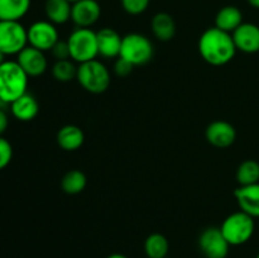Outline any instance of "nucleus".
<instances>
[{"label": "nucleus", "mask_w": 259, "mask_h": 258, "mask_svg": "<svg viewBox=\"0 0 259 258\" xmlns=\"http://www.w3.org/2000/svg\"><path fill=\"white\" fill-rule=\"evenodd\" d=\"M13 158V147L9 141L0 136V169H4Z\"/></svg>", "instance_id": "27"}, {"label": "nucleus", "mask_w": 259, "mask_h": 258, "mask_svg": "<svg viewBox=\"0 0 259 258\" xmlns=\"http://www.w3.org/2000/svg\"><path fill=\"white\" fill-rule=\"evenodd\" d=\"M152 32L162 42L171 40L176 33V23L168 13H157L151 22Z\"/></svg>", "instance_id": "18"}, {"label": "nucleus", "mask_w": 259, "mask_h": 258, "mask_svg": "<svg viewBox=\"0 0 259 258\" xmlns=\"http://www.w3.org/2000/svg\"><path fill=\"white\" fill-rule=\"evenodd\" d=\"M254 228V218L240 210L229 215L223 222L220 230L230 245H240L253 237Z\"/></svg>", "instance_id": "4"}, {"label": "nucleus", "mask_w": 259, "mask_h": 258, "mask_svg": "<svg viewBox=\"0 0 259 258\" xmlns=\"http://www.w3.org/2000/svg\"><path fill=\"white\" fill-rule=\"evenodd\" d=\"M248 3L255 9H259V0H248Z\"/></svg>", "instance_id": "31"}, {"label": "nucleus", "mask_w": 259, "mask_h": 258, "mask_svg": "<svg viewBox=\"0 0 259 258\" xmlns=\"http://www.w3.org/2000/svg\"><path fill=\"white\" fill-rule=\"evenodd\" d=\"M237 132L230 123L224 120L212 121L206 128V139L218 148H227L235 142Z\"/></svg>", "instance_id": "13"}, {"label": "nucleus", "mask_w": 259, "mask_h": 258, "mask_svg": "<svg viewBox=\"0 0 259 258\" xmlns=\"http://www.w3.org/2000/svg\"><path fill=\"white\" fill-rule=\"evenodd\" d=\"M51 51H52V55L55 56V58L57 61L68 60V58H71L70 47H68L67 40H58Z\"/></svg>", "instance_id": "28"}, {"label": "nucleus", "mask_w": 259, "mask_h": 258, "mask_svg": "<svg viewBox=\"0 0 259 258\" xmlns=\"http://www.w3.org/2000/svg\"><path fill=\"white\" fill-rule=\"evenodd\" d=\"M72 5L67 0H47L46 2V15L53 24H63L71 18Z\"/></svg>", "instance_id": "20"}, {"label": "nucleus", "mask_w": 259, "mask_h": 258, "mask_svg": "<svg viewBox=\"0 0 259 258\" xmlns=\"http://www.w3.org/2000/svg\"><path fill=\"white\" fill-rule=\"evenodd\" d=\"M255 258H259V253H258V254H257V257H255Z\"/></svg>", "instance_id": "36"}, {"label": "nucleus", "mask_w": 259, "mask_h": 258, "mask_svg": "<svg viewBox=\"0 0 259 258\" xmlns=\"http://www.w3.org/2000/svg\"><path fill=\"white\" fill-rule=\"evenodd\" d=\"M29 8L30 0H0V20H20Z\"/></svg>", "instance_id": "21"}, {"label": "nucleus", "mask_w": 259, "mask_h": 258, "mask_svg": "<svg viewBox=\"0 0 259 258\" xmlns=\"http://www.w3.org/2000/svg\"><path fill=\"white\" fill-rule=\"evenodd\" d=\"M98 35L99 55L105 58L119 57L123 37L111 28H103L96 33Z\"/></svg>", "instance_id": "15"}, {"label": "nucleus", "mask_w": 259, "mask_h": 258, "mask_svg": "<svg viewBox=\"0 0 259 258\" xmlns=\"http://www.w3.org/2000/svg\"><path fill=\"white\" fill-rule=\"evenodd\" d=\"M88 180L85 174L80 169H71L66 172L65 176L61 180V187L63 192L68 195H77L85 190Z\"/></svg>", "instance_id": "23"}, {"label": "nucleus", "mask_w": 259, "mask_h": 258, "mask_svg": "<svg viewBox=\"0 0 259 258\" xmlns=\"http://www.w3.org/2000/svg\"><path fill=\"white\" fill-rule=\"evenodd\" d=\"M151 0H121L123 9L131 15H139L148 8Z\"/></svg>", "instance_id": "26"}, {"label": "nucleus", "mask_w": 259, "mask_h": 258, "mask_svg": "<svg viewBox=\"0 0 259 258\" xmlns=\"http://www.w3.org/2000/svg\"><path fill=\"white\" fill-rule=\"evenodd\" d=\"M67 2H70L71 4H73V3H76V2H80V0H67Z\"/></svg>", "instance_id": "34"}, {"label": "nucleus", "mask_w": 259, "mask_h": 258, "mask_svg": "<svg viewBox=\"0 0 259 258\" xmlns=\"http://www.w3.org/2000/svg\"><path fill=\"white\" fill-rule=\"evenodd\" d=\"M83 141H85V134L82 129L72 124L62 126L57 133V143L65 151H76L82 146Z\"/></svg>", "instance_id": "17"}, {"label": "nucleus", "mask_w": 259, "mask_h": 258, "mask_svg": "<svg viewBox=\"0 0 259 258\" xmlns=\"http://www.w3.org/2000/svg\"><path fill=\"white\" fill-rule=\"evenodd\" d=\"M234 196L242 211L252 218H259V182L239 186L235 189Z\"/></svg>", "instance_id": "14"}, {"label": "nucleus", "mask_w": 259, "mask_h": 258, "mask_svg": "<svg viewBox=\"0 0 259 258\" xmlns=\"http://www.w3.org/2000/svg\"><path fill=\"white\" fill-rule=\"evenodd\" d=\"M27 45V29L19 20H0V51L5 56L18 55Z\"/></svg>", "instance_id": "7"}, {"label": "nucleus", "mask_w": 259, "mask_h": 258, "mask_svg": "<svg viewBox=\"0 0 259 258\" xmlns=\"http://www.w3.org/2000/svg\"><path fill=\"white\" fill-rule=\"evenodd\" d=\"M168 249V240L161 233H153L148 235L144 242V250L148 258H166Z\"/></svg>", "instance_id": "22"}, {"label": "nucleus", "mask_w": 259, "mask_h": 258, "mask_svg": "<svg viewBox=\"0 0 259 258\" xmlns=\"http://www.w3.org/2000/svg\"><path fill=\"white\" fill-rule=\"evenodd\" d=\"M28 77L17 61H5L0 66V99L4 104H12L27 93Z\"/></svg>", "instance_id": "2"}, {"label": "nucleus", "mask_w": 259, "mask_h": 258, "mask_svg": "<svg viewBox=\"0 0 259 258\" xmlns=\"http://www.w3.org/2000/svg\"><path fill=\"white\" fill-rule=\"evenodd\" d=\"M119 57L129 61L134 66L146 65L153 57V46L146 35L131 33L123 37Z\"/></svg>", "instance_id": "6"}, {"label": "nucleus", "mask_w": 259, "mask_h": 258, "mask_svg": "<svg viewBox=\"0 0 259 258\" xmlns=\"http://www.w3.org/2000/svg\"><path fill=\"white\" fill-rule=\"evenodd\" d=\"M28 43L37 50L51 51L58 42V32L50 20H38L27 29Z\"/></svg>", "instance_id": "8"}, {"label": "nucleus", "mask_w": 259, "mask_h": 258, "mask_svg": "<svg viewBox=\"0 0 259 258\" xmlns=\"http://www.w3.org/2000/svg\"><path fill=\"white\" fill-rule=\"evenodd\" d=\"M106 258H128V257L124 254H120V253H114V254H110L109 257H106Z\"/></svg>", "instance_id": "32"}, {"label": "nucleus", "mask_w": 259, "mask_h": 258, "mask_svg": "<svg viewBox=\"0 0 259 258\" xmlns=\"http://www.w3.org/2000/svg\"><path fill=\"white\" fill-rule=\"evenodd\" d=\"M10 108H12V114L18 120L30 121L37 116L39 111V104L32 94L25 93L24 95L13 101Z\"/></svg>", "instance_id": "16"}, {"label": "nucleus", "mask_w": 259, "mask_h": 258, "mask_svg": "<svg viewBox=\"0 0 259 258\" xmlns=\"http://www.w3.org/2000/svg\"><path fill=\"white\" fill-rule=\"evenodd\" d=\"M237 181L240 186L258 184L259 182V163L254 159H247L242 162L237 169Z\"/></svg>", "instance_id": "24"}, {"label": "nucleus", "mask_w": 259, "mask_h": 258, "mask_svg": "<svg viewBox=\"0 0 259 258\" xmlns=\"http://www.w3.org/2000/svg\"><path fill=\"white\" fill-rule=\"evenodd\" d=\"M133 67H134V65H132L129 61H126V60H124V58L119 57L118 60H116L115 66H114V70H115V73L118 76L125 77V76H128L129 73L133 71Z\"/></svg>", "instance_id": "29"}, {"label": "nucleus", "mask_w": 259, "mask_h": 258, "mask_svg": "<svg viewBox=\"0 0 259 258\" xmlns=\"http://www.w3.org/2000/svg\"><path fill=\"white\" fill-rule=\"evenodd\" d=\"M101 15V8L96 0H80L72 4L71 19L78 28H89L95 24Z\"/></svg>", "instance_id": "10"}, {"label": "nucleus", "mask_w": 259, "mask_h": 258, "mask_svg": "<svg viewBox=\"0 0 259 258\" xmlns=\"http://www.w3.org/2000/svg\"><path fill=\"white\" fill-rule=\"evenodd\" d=\"M52 75L60 82H68L77 76V67L70 60L56 61L52 67Z\"/></svg>", "instance_id": "25"}, {"label": "nucleus", "mask_w": 259, "mask_h": 258, "mask_svg": "<svg viewBox=\"0 0 259 258\" xmlns=\"http://www.w3.org/2000/svg\"><path fill=\"white\" fill-rule=\"evenodd\" d=\"M237 50L244 53L259 52V27L253 23H242L232 34Z\"/></svg>", "instance_id": "12"}, {"label": "nucleus", "mask_w": 259, "mask_h": 258, "mask_svg": "<svg viewBox=\"0 0 259 258\" xmlns=\"http://www.w3.org/2000/svg\"><path fill=\"white\" fill-rule=\"evenodd\" d=\"M199 52L210 65L223 66L234 58L237 47L230 33L212 27L205 30L200 37Z\"/></svg>", "instance_id": "1"}, {"label": "nucleus", "mask_w": 259, "mask_h": 258, "mask_svg": "<svg viewBox=\"0 0 259 258\" xmlns=\"http://www.w3.org/2000/svg\"><path fill=\"white\" fill-rule=\"evenodd\" d=\"M5 57H7V56H5L4 53H3L2 51H0V66H2L3 63L5 62V61H7V60H5Z\"/></svg>", "instance_id": "33"}, {"label": "nucleus", "mask_w": 259, "mask_h": 258, "mask_svg": "<svg viewBox=\"0 0 259 258\" xmlns=\"http://www.w3.org/2000/svg\"><path fill=\"white\" fill-rule=\"evenodd\" d=\"M243 23V14L237 7L228 5L218 12L215 18V27L224 32L233 33Z\"/></svg>", "instance_id": "19"}, {"label": "nucleus", "mask_w": 259, "mask_h": 258, "mask_svg": "<svg viewBox=\"0 0 259 258\" xmlns=\"http://www.w3.org/2000/svg\"><path fill=\"white\" fill-rule=\"evenodd\" d=\"M3 104H4V103H3V100H2V99H0V108H2Z\"/></svg>", "instance_id": "35"}, {"label": "nucleus", "mask_w": 259, "mask_h": 258, "mask_svg": "<svg viewBox=\"0 0 259 258\" xmlns=\"http://www.w3.org/2000/svg\"><path fill=\"white\" fill-rule=\"evenodd\" d=\"M70 56L78 63L95 60L99 55L98 35L90 28H77L67 39Z\"/></svg>", "instance_id": "5"}, {"label": "nucleus", "mask_w": 259, "mask_h": 258, "mask_svg": "<svg viewBox=\"0 0 259 258\" xmlns=\"http://www.w3.org/2000/svg\"><path fill=\"white\" fill-rule=\"evenodd\" d=\"M199 247L206 258H227L230 244L220 228H207L200 234Z\"/></svg>", "instance_id": "9"}, {"label": "nucleus", "mask_w": 259, "mask_h": 258, "mask_svg": "<svg viewBox=\"0 0 259 258\" xmlns=\"http://www.w3.org/2000/svg\"><path fill=\"white\" fill-rule=\"evenodd\" d=\"M80 85L91 94H101L110 85V72L103 62L95 60L80 63L76 76Z\"/></svg>", "instance_id": "3"}, {"label": "nucleus", "mask_w": 259, "mask_h": 258, "mask_svg": "<svg viewBox=\"0 0 259 258\" xmlns=\"http://www.w3.org/2000/svg\"><path fill=\"white\" fill-rule=\"evenodd\" d=\"M17 56V62L28 76H32V77L40 76L47 70V58L43 51L37 50L32 46H27Z\"/></svg>", "instance_id": "11"}, {"label": "nucleus", "mask_w": 259, "mask_h": 258, "mask_svg": "<svg viewBox=\"0 0 259 258\" xmlns=\"http://www.w3.org/2000/svg\"><path fill=\"white\" fill-rule=\"evenodd\" d=\"M8 124H9V120H8V115L4 110L0 109V136L7 131Z\"/></svg>", "instance_id": "30"}]
</instances>
